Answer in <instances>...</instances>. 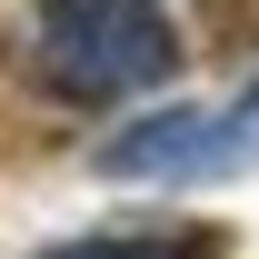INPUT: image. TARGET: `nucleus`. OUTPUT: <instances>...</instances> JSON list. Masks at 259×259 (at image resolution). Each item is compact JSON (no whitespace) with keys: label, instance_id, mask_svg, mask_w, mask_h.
I'll return each instance as SVG.
<instances>
[{"label":"nucleus","instance_id":"obj_1","mask_svg":"<svg viewBox=\"0 0 259 259\" xmlns=\"http://www.w3.org/2000/svg\"><path fill=\"white\" fill-rule=\"evenodd\" d=\"M30 80L70 110H120V100H150L180 80V30L160 0H40Z\"/></svg>","mask_w":259,"mask_h":259},{"label":"nucleus","instance_id":"obj_2","mask_svg":"<svg viewBox=\"0 0 259 259\" xmlns=\"http://www.w3.org/2000/svg\"><path fill=\"white\" fill-rule=\"evenodd\" d=\"M100 180H239V169H259V80L229 110H150V120L110 130L90 150Z\"/></svg>","mask_w":259,"mask_h":259},{"label":"nucleus","instance_id":"obj_3","mask_svg":"<svg viewBox=\"0 0 259 259\" xmlns=\"http://www.w3.org/2000/svg\"><path fill=\"white\" fill-rule=\"evenodd\" d=\"M40 259H229L220 220H140V229H90V239H60Z\"/></svg>","mask_w":259,"mask_h":259}]
</instances>
